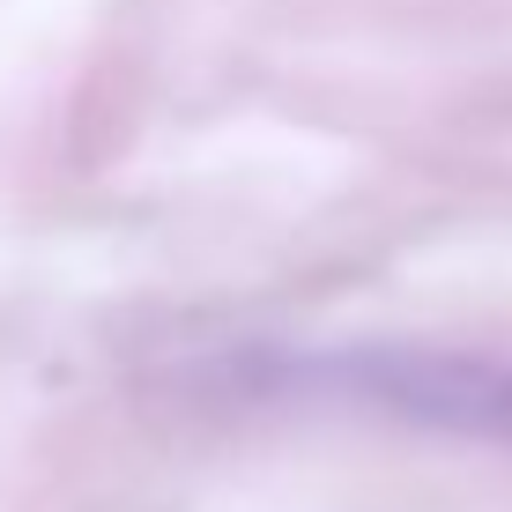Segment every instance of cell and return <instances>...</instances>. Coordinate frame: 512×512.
I'll return each mask as SVG.
<instances>
[{"mask_svg":"<svg viewBox=\"0 0 512 512\" xmlns=\"http://www.w3.org/2000/svg\"><path fill=\"white\" fill-rule=\"evenodd\" d=\"M238 394L312 401V409L386 416L431 438L512 453V357L431 342H334V349H260L231 364Z\"/></svg>","mask_w":512,"mask_h":512,"instance_id":"1","label":"cell"}]
</instances>
